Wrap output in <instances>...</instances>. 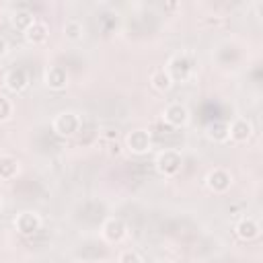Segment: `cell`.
Returning a JSON list of instances; mask_svg holds the SVG:
<instances>
[{"instance_id":"6da1fadb","label":"cell","mask_w":263,"mask_h":263,"mask_svg":"<svg viewBox=\"0 0 263 263\" xmlns=\"http://www.w3.org/2000/svg\"><path fill=\"white\" fill-rule=\"evenodd\" d=\"M154 164H156V171L162 177H175V175H179V171L183 166V156L175 148H164L156 154Z\"/></svg>"},{"instance_id":"7a4b0ae2","label":"cell","mask_w":263,"mask_h":263,"mask_svg":"<svg viewBox=\"0 0 263 263\" xmlns=\"http://www.w3.org/2000/svg\"><path fill=\"white\" fill-rule=\"evenodd\" d=\"M80 125H82V119L74 111H60L51 121V129L62 138H72L74 134L80 132Z\"/></svg>"},{"instance_id":"3957f363","label":"cell","mask_w":263,"mask_h":263,"mask_svg":"<svg viewBox=\"0 0 263 263\" xmlns=\"http://www.w3.org/2000/svg\"><path fill=\"white\" fill-rule=\"evenodd\" d=\"M166 74L171 76L173 82H185L189 76H191V70H193V62L189 60V55L185 51L181 53H175L168 64H166Z\"/></svg>"},{"instance_id":"277c9868","label":"cell","mask_w":263,"mask_h":263,"mask_svg":"<svg viewBox=\"0 0 263 263\" xmlns=\"http://www.w3.org/2000/svg\"><path fill=\"white\" fill-rule=\"evenodd\" d=\"M125 148L136 156H144L152 150V138L146 129H132L125 136Z\"/></svg>"},{"instance_id":"5b68a950","label":"cell","mask_w":263,"mask_h":263,"mask_svg":"<svg viewBox=\"0 0 263 263\" xmlns=\"http://www.w3.org/2000/svg\"><path fill=\"white\" fill-rule=\"evenodd\" d=\"M162 121L168 127H175V129L185 127L189 123V109L183 103H168L162 109Z\"/></svg>"},{"instance_id":"8992f818","label":"cell","mask_w":263,"mask_h":263,"mask_svg":"<svg viewBox=\"0 0 263 263\" xmlns=\"http://www.w3.org/2000/svg\"><path fill=\"white\" fill-rule=\"evenodd\" d=\"M205 185H208V189H210L212 193L222 195V193H226V191L232 187V175H230L226 168L216 166V168H212V171L205 175Z\"/></svg>"},{"instance_id":"52a82bcc","label":"cell","mask_w":263,"mask_h":263,"mask_svg":"<svg viewBox=\"0 0 263 263\" xmlns=\"http://www.w3.org/2000/svg\"><path fill=\"white\" fill-rule=\"evenodd\" d=\"M41 228V218L37 212H31V210H25L21 214H16L14 218V230L23 236H33L37 234V230Z\"/></svg>"},{"instance_id":"ba28073f","label":"cell","mask_w":263,"mask_h":263,"mask_svg":"<svg viewBox=\"0 0 263 263\" xmlns=\"http://www.w3.org/2000/svg\"><path fill=\"white\" fill-rule=\"evenodd\" d=\"M253 123L247 117H236L232 123H228V142L245 144L253 138Z\"/></svg>"},{"instance_id":"9c48e42d","label":"cell","mask_w":263,"mask_h":263,"mask_svg":"<svg viewBox=\"0 0 263 263\" xmlns=\"http://www.w3.org/2000/svg\"><path fill=\"white\" fill-rule=\"evenodd\" d=\"M101 236L107 242L117 245L127 236V226H125V222L121 218H107L103 222V226H101Z\"/></svg>"},{"instance_id":"30bf717a","label":"cell","mask_w":263,"mask_h":263,"mask_svg":"<svg viewBox=\"0 0 263 263\" xmlns=\"http://www.w3.org/2000/svg\"><path fill=\"white\" fill-rule=\"evenodd\" d=\"M29 74L23 70V68H12V70H8L6 74H4V78H2V84H4V88L8 90V92H12V95H21L23 90H27V86H29Z\"/></svg>"},{"instance_id":"8fae6325","label":"cell","mask_w":263,"mask_h":263,"mask_svg":"<svg viewBox=\"0 0 263 263\" xmlns=\"http://www.w3.org/2000/svg\"><path fill=\"white\" fill-rule=\"evenodd\" d=\"M68 80H70V76H68V72H66L64 66H49V68L45 70V74H43L45 86H47L49 90H55V92L64 90V88L68 86Z\"/></svg>"},{"instance_id":"7c38bea8","label":"cell","mask_w":263,"mask_h":263,"mask_svg":"<svg viewBox=\"0 0 263 263\" xmlns=\"http://www.w3.org/2000/svg\"><path fill=\"white\" fill-rule=\"evenodd\" d=\"M234 234L240 238V240H245V242H251V240H255V238H259V234H261V226H259V222L255 220V218H240L238 222H236V226H234Z\"/></svg>"},{"instance_id":"4fadbf2b","label":"cell","mask_w":263,"mask_h":263,"mask_svg":"<svg viewBox=\"0 0 263 263\" xmlns=\"http://www.w3.org/2000/svg\"><path fill=\"white\" fill-rule=\"evenodd\" d=\"M23 35H25V41H27L29 45H43V43L47 41V37H49V27H47L43 21L35 18V23H33Z\"/></svg>"},{"instance_id":"5bb4252c","label":"cell","mask_w":263,"mask_h":263,"mask_svg":"<svg viewBox=\"0 0 263 263\" xmlns=\"http://www.w3.org/2000/svg\"><path fill=\"white\" fill-rule=\"evenodd\" d=\"M21 173V160L12 154H0V181H14Z\"/></svg>"},{"instance_id":"9a60e30c","label":"cell","mask_w":263,"mask_h":263,"mask_svg":"<svg viewBox=\"0 0 263 263\" xmlns=\"http://www.w3.org/2000/svg\"><path fill=\"white\" fill-rule=\"evenodd\" d=\"M205 136H208V140H212L216 144H226L228 142V121H222V119L210 121L205 125Z\"/></svg>"},{"instance_id":"2e32d148","label":"cell","mask_w":263,"mask_h":263,"mask_svg":"<svg viewBox=\"0 0 263 263\" xmlns=\"http://www.w3.org/2000/svg\"><path fill=\"white\" fill-rule=\"evenodd\" d=\"M173 80H171V76L166 74V70L164 68H156L152 74H150V86L154 88V90H158V92H168L171 88H173Z\"/></svg>"},{"instance_id":"e0dca14e","label":"cell","mask_w":263,"mask_h":263,"mask_svg":"<svg viewBox=\"0 0 263 263\" xmlns=\"http://www.w3.org/2000/svg\"><path fill=\"white\" fill-rule=\"evenodd\" d=\"M33 23H35V16H33V12H29V10H16V12L10 16V25H12L16 31H21V33H25Z\"/></svg>"},{"instance_id":"ac0fdd59","label":"cell","mask_w":263,"mask_h":263,"mask_svg":"<svg viewBox=\"0 0 263 263\" xmlns=\"http://www.w3.org/2000/svg\"><path fill=\"white\" fill-rule=\"evenodd\" d=\"M62 31H64V37L68 41H80L82 35H84V27H82V23L78 18H68L64 23V29Z\"/></svg>"},{"instance_id":"d6986e66","label":"cell","mask_w":263,"mask_h":263,"mask_svg":"<svg viewBox=\"0 0 263 263\" xmlns=\"http://www.w3.org/2000/svg\"><path fill=\"white\" fill-rule=\"evenodd\" d=\"M12 113H14V105H12V101H10L6 95H0V123L8 121V119L12 117Z\"/></svg>"},{"instance_id":"ffe728a7","label":"cell","mask_w":263,"mask_h":263,"mask_svg":"<svg viewBox=\"0 0 263 263\" xmlns=\"http://www.w3.org/2000/svg\"><path fill=\"white\" fill-rule=\"evenodd\" d=\"M117 263H144V259H142V255H140L138 251H134V249H125V251L119 253Z\"/></svg>"},{"instance_id":"44dd1931","label":"cell","mask_w":263,"mask_h":263,"mask_svg":"<svg viewBox=\"0 0 263 263\" xmlns=\"http://www.w3.org/2000/svg\"><path fill=\"white\" fill-rule=\"evenodd\" d=\"M8 53V41L4 35H0V58H4Z\"/></svg>"},{"instance_id":"7402d4cb","label":"cell","mask_w":263,"mask_h":263,"mask_svg":"<svg viewBox=\"0 0 263 263\" xmlns=\"http://www.w3.org/2000/svg\"><path fill=\"white\" fill-rule=\"evenodd\" d=\"M0 212H2V195H0Z\"/></svg>"},{"instance_id":"603a6c76","label":"cell","mask_w":263,"mask_h":263,"mask_svg":"<svg viewBox=\"0 0 263 263\" xmlns=\"http://www.w3.org/2000/svg\"><path fill=\"white\" fill-rule=\"evenodd\" d=\"M156 263H171V261H156Z\"/></svg>"}]
</instances>
